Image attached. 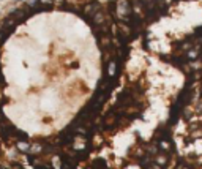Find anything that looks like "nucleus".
I'll list each match as a JSON object with an SVG mask.
<instances>
[{
    "instance_id": "7ed1b4c3",
    "label": "nucleus",
    "mask_w": 202,
    "mask_h": 169,
    "mask_svg": "<svg viewBox=\"0 0 202 169\" xmlns=\"http://www.w3.org/2000/svg\"><path fill=\"white\" fill-rule=\"evenodd\" d=\"M10 16H11L14 21H22V19H24V11H22V10H16L14 13H11Z\"/></svg>"
},
{
    "instance_id": "f03ea898",
    "label": "nucleus",
    "mask_w": 202,
    "mask_h": 169,
    "mask_svg": "<svg viewBox=\"0 0 202 169\" xmlns=\"http://www.w3.org/2000/svg\"><path fill=\"white\" fill-rule=\"evenodd\" d=\"M100 8H101V7H100V3H98V2H92V3H87L85 7H84V13L90 14L92 18H93V16L100 11Z\"/></svg>"
},
{
    "instance_id": "20e7f679",
    "label": "nucleus",
    "mask_w": 202,
    "mask_h": 169,
    "mask_svg": "<svg viewBox=\"0 0 202 169\" xmlns=\"http://www.w3.org/2000/svg\"><path fill=\"white\" fill-rule=\"evenodd\" d=\"M103 21H104V16H103V13H101V11H98V13L93 16V22H95V24H101Z\"/></svg>"
},
{
    "instance_id": "f257e3e1",
    "label": "nucleus",
    "mask_w": 202,
    "mask_h": 169,
    "mask_svg": "<svg viewBox=\"0 0 202 169\" xmlns=\"http://www.w3.org/2000/svg\"><path fill=\"white\" fill-rule=\"evenodd\" d=\"M117 13H119L123 19H128L134 13L133 11V3H130L128 0H120L117 3Z\"/></svg>"
},
{
    "instance_id": "6e6552de",
    "label": "nucleus",
    "mask_w": 202,
    "mask_h": 169,
    "mask_svg": "<svg viewBox=\"0 0 202 169\" xmlns=\"http://www.w3.org/2000/svg\"><path fill=\"white\" fill-rule=\"evenodd\" d=\"M114 71H115V65H114V63H111V66H109V74H112Z\"/></svg>"
},
{
    "instance_id": "39448f33",
    "label": "nucleus",
    "mask_w": 202,
    "mask_h": 169,
    "mask_svg": "<svg viewBox=\"0 0 202 169\" xmlns=\"http://www.w3.org/2000/svg\"><path fill=\"white\" fill-rule=\"evenodd\" d=\"M93 166H95V168H100V166H103V168H104V166H106V161L98 158V160H95V161H93Z\"/></svg>"
},
{
    "instance_id": "0eeeda50",
    "label": "nucleus",
    "mask_w": 202,
    "mask_h": 169,
    "mask_svg": "<svg viewBox=\"0 0 202 169\" xmlns=\"http://www.w3.org/2000/svg\"><path fill=\"white\" fill-rule=\"evenodd\" d=\"M18 147H19L21 150H29V145L24 144V142H19V144H18Z\"/></svg>"
},
{
    "instance_id": "423d86ee",
    "label": "nucleus",
    "mask_w": 202,
    "mask_h": 169,
    "mask_svg": "<svg viewBox=\"0 0 202 169\" xmlns=\"http://www.w3.org/2000/svg\"><path fill=\"white\" fill-rule=\"evenodd\" d=\"M169 147H171V145H169V142H166V141H161V142H160V149L169 150Z\"/></svg>"
},
{
    "instance_id": "1a4fd4ad",
    "label": "nucleus",
    "mask_w": 202,
    "mask_h": 169,
    "mask_svg": "<svg viewBox=\"0 0 202 169\" xmlns=\"http://www.w3.org/2000/svg\"><path fill=\"white\" fill-rule=\"evenodd\" d=\"M40 3H44V5H48V3H52V0H38Z\"/></svg>"
}]
</instances>
